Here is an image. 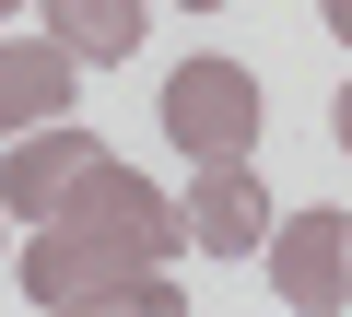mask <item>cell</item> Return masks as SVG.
Masks as SVG:
<instances>
[{"mask_svg": "<svg viewBox=\"0 0 352 317\" xmlns=\"http://www.w3.org/2000/svg\"><path fill=\"white\" fill-rule=\"evenodd\" d=\"M24 282H36V305H106V317H176V282H164V259H129V247H94V235H71V223H47L36 235V259H24Z\"/></svg>", "mask_w": 352, "mask_h": 317, "instance_id": "6da1fadb", "label": "cell"}, {"mask_svg": "<svg viewBox=\"0 0 352 317\" xmlns=\"http://www.w3.org/2000/svg\"><path fill=\"white\" fill-rule=\"evenodd\" d=\"M164 129H176V153H200V165H235V153L258 141V71L188 59V71L164 83Z\"/></svg>", "mask_w": 352, "mask_h": 317, "instance_id": "7a4b0ae2", "label": "cell"}, {"mask_svg": "<svg viewBox=\"0 0 352 317\" xmlns=\"http://www.w3.org/2000/svg\"><path fill=\"white\" fill-rule=\"evenodd\" d=\"M59 223L94 235V247H129V259H176V235H188V212H176L153 177H129V165H94V177L59 200Z\"/></svg>", "mask_w": 352, "mask_h": 317, "instance_id": "3957f363", "label": "cell"}, {"mask_svg": "<svg viewBox=\"0 0 352 317\" xmlns=\"http://www.w3.org/2000/svg\"><path fill=\"white\" fill-rule=\"evenodd\" d=\"M94 165H106L94 129H59V118H47V129H24L12 153H0V212H12V223H59V200H71Z\"/></svg>", "mask_w": 352, "mask_h": 317, "instance_id": "277c9868", "label": "cell"}, {"mask_svg": "<svg viewBox=\"0 0 352 317\" xmlns=\"http://www.w3.org/2000/svg\"><path fill=\"white\" fill-rule=\"evenodd\" d=\"M270 294L305 305V317H329V305L352 294V223H340V212H294V223L270 235Z\"/></svg>", "mask_w": 352, "mask_h": 317, "instance_id": "5b68a950", "label": "cell"}, {"mask_svg": "<svg viewBox=\"0 0 352 317\" xmlns=\"http://www.w3.org/2000/svg\"><path fill=\"white\" fill-rule=\"evenodd\" d=\"M188 235H200L212 259H258V247H270V200H258V177H247V153H235V165H200Z\"/></svg>", "mask_w": 352, "mask_h": 317, "instance_id": "8992f818", "label": "cell"}, {"mask_svg": "<svg viewBox=\"0 0 352 317\" xmlns=\"http://www.w3.org/2000/svg\"><path fill=\"white\" fill-rule=\"evenodd\" d=\"M71 47L59 36H24V47H0V129H47L59 106H71Z\"/></svg>", "mask_w": 352, "mask_h": 317, "instance_id": "52a82bcc", "label": "cell"}, {"mask_svg": "<svg viewBox=\"0 0 352 317\" xmlns=\"http://www.w3.org/2000/svg\"><path fill=\"white\" fill-rule=\"evenodd\" d=\"M47 36H59L71 59H94V71H106V59H129V47H141V0H47Z\"/></svg>", "mask_w": 352, "mask_h": 317, "instance_id": "ba28073f", "label": "cell"}, {"mask_svg": "<svg viewBox=\"0 0 352 317\" xmlns=\"http://www.w3.org/2000/svg\"><path fill=\"white\" fill-rule=\"evenodd\" d=\"M317 12H329V36H340V47H352V0H317Z\"/></svg>", "mask_w": 352, "mask_h": 317, "instance_id": "9c48e42d", "label": "cell"}, {"mask_svg": "<svg viewBox=\"0 0 352 317\" xmlns=\"http://www.w3.org/2000/svg\"><path fill=\"white\" fill-rule=\"evenodd\" d=\"M340 153H352V83H340Z\"/></svg>", "mask_w": 352, "mask_h": 317, "instance_id": "30bf717a", "label": "cell"}, {"mask_svg": "<svg viewBox=\"0 0 352 317\" xmlns=\"http://www.w3.org/2000/svg\"><path fill=\"white\" fill-rule=\"evenodd\" d=\"M176 12H223V0H176Z\"/></svg>", "mask_w": 352, "mask_h": 317, "instance_id": "8fae6325", "label": "cell"}, {"mask_svg": "<svg viewBox=\"0 0 352 317\" xmlns=\"http://www.w3.org/2000/svg\"><path fill=\"white\" fill-rule=\"evenodd\" d=\"M0 12H12V0H0Z\"/></svg>", "mask_w": 352, "mask_h": 317, "instance_id": "7c38bea8", "label": "cell"}, {"mask_svg": "<svg viewBox=\"0 0 352 317\" xmlns=\"http://www.w3.org/2000/svg\"><path fill=\"white\" fill-rule=\"evenodd\" d=\"M0 223H12V212H0Z\"/></svg>", "mask_w": 352, "mask_h": 317, "instance_id": "4fadbf2b", "label": "cell"}]
</instances>
